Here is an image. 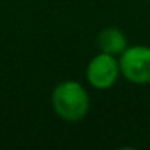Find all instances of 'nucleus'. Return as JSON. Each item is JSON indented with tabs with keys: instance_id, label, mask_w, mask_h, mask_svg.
I'll return each mask as SVG.
<instances>
[{
	"instance_id": "f257e3e1",
	"label": "nucleus",
	"mask_w": 150,
	"mask_h": 150,
	"mask_svg": "<svg viewBox=\"0 0 150 150\" xmlns=\"http://www.w3.org/2000/svg\"><path fill=\"white\" fill-rule=\"evenodd\" d=\"M52 107L62 120L74 123L87 115L91 100L87 91L79 82L63 81L52 92Z\"/></svg>"
},
{
	"instance_id": "f03ea898",
	"label": "nucleus",
	"mask_w": 150,
	"mask_h": 150,
	"mask_svg": "<svg viewBox=\"0 0 150 150\" xmlns=\"http://www.w3.org/2000/svg\"><path fill=\"white\" fill-rule=\"evenodd\" d=\"M118 60L124 79L136 86L150 84V47L127 45Z\"/></svg>"
},
{
	"instance_id": "7ed1b4c3",
	"label": "nucleus",
	"mask_w": 150,
	"mask_h": 150,
	"mask_svg": "<svg viewBox=\"0 0 150 150\" xmlns=\"http://www.w3.org/2000/svg\"><path fill=\"white\" fill-rule=\"evenodd\" d=\"M86 74H87L89 84L94 89L107 91V89L113 87L118 78L121 76L120 60L115 55L100 52L89 62Z\"/></svg>"
},
{
	"instance_id": "20e7f679",
	"label": "nucleus",
	"mask_w": 150,
	"mask_h": 150,
	"mask_svg": "<svg viewBox=\"0 0 150 150\" xmlns=\"http://www.w3.org/2000/svg\"><path fill=\"white\" fill-rule=\"evenodd\" d=\"M97 45L100 49V52L120 57L127 49L126 34L118 28H105L97 36Z\"/></svg>"
}]
</instances>
